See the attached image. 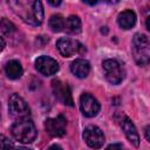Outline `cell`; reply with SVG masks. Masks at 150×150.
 <instances>
[{
  "mask_svg": "<svg viewBox=\"0 0 150 150\" xmlns=\"http://www.w3.org/2000/svg\"><path fill=\"white\" fill-rule=\"evenodd\" d=\"M8 111L9 115L15 120L28 118L30 115V109L27 102L18 94H12L8 100Z\"/></svg>",
  "mask_w": 150,
  "mask_h": 150,
  "instance_id": "obj_4",
  "label": "cell"
},
{
  "mask_svg": "<svg viewBox=\"0 0 150 150\" xmlns=\"http://www.w3.org/2000/svg\"><path fill=\"white\" fill-rule=\"evenodd\" d=\"M5 46H6V43H5V40H4L1 36H0V52H2V50H4Z\"/></svg>",
  "mask_w": 150,
  "mask_h": 150,
  "instance_id": "obj_23",
  "label": "cell"
},
{
  "mask_svg": "<svg viewBox=\"0 0 150 150\" xmlns=\"http://www.w3.org/2000/svg\"><path fill=\"white\" fill-rule=\"evenodd\" d=\"M83 139L86 141L87 145L93 149H98L104 143V135L103 131L96 125H88L83 130Z\"/></svg>",
  "mask_w": 150,
  "mask_h": 150,
  "instance_id": "obj_7",
  "label": "cell"
},
{
  "mask_svg": "<svg viewBox=\"0 0 150 150\" xmlns=\"http://www.w3.org/2000/svg\"><path fill=\"white\" fill-rule=\"evenodd\" d=\"M52 6H54V7H56V6H59L60 4H61V1L62 0H47Z\"/></svg>",
  "mask_w": 150,
  "mask_h": 150,
  "instance_id": "obj_21",
  "label": "cell"
},
{
  "mask_svg": "<svg viewBox=\"0 0 150 150\" xmlns=\"http://www.w3.org/2000/svg\"><path fill=\"white\" fill-rule=\"evenodd\" d=\"M11 132L20 143H32L38 135L36 128L29 118L16 120V122L11 127Z\"/></svg>",
  "mask_w": 150,
  "mask_h": 150,
  "instance_id": "obj_2",
  "label": "cell"
},
{
  "mask_svg": "<svg viewBox=\"0 0 150 150\" xmlns=\"http://www.w3.org/2000/svg\"><path fill=\"white\" fill-rule=\"evenodd\" d=\"M117 23L122 29H130L136 23V14L131 9H125L121 12L117 16Z\"/></svg>",
  "mask_w": 150,
  "mask_h": 150,
  "instance_id": "obj_14",
  "label": "cell"
},
{
  "mask_svg": "<svg viewBox=\"0 0 150 150\" xmlns=\"http://www.w3.org/2000/svg\"><path fill=\"white\" fill-rule=\"evenodd\" d=\"M11 148H14L13 142L5 135L0 134V149H11Z\"/></svg>",
  "mask_w": 150,
  "mask_h": 150,
  "instance_id": "obj_19",
  "label": "cell"
},
{
  "mask_svg": "<svg viewBox=\"0 0 150 150\" xmlns=\"http://www.w3.org/2000/svg\"><path fill=\"white\" fill-rule=\"evenodd\" d=\"M43 15H45V12H43V6H42L41 0H34L32 4L28 23L34 25V26L41 25L43 21Z\"/></svg>",
  "mask_w": 150,
  "mask_h": 150,
  "instance_id": "obj_13",
  "label": "cell"
},
{
  "mask_svg": "<svg viewBox=\"0 0 150 150\" xmlns=\"http://www.w3.org/2000/svg\"><path fill=\"white\" fill-rule=\"evenodd\" d=\"M81 1H83L84 4H87V5H89V6H94V5H96L100 0H81Z\"/></svg>",
  "mask_w": 150,
  "mask_h": 150,
  "instance_id": "obj_20",
  "label": "cell"
},
{
  "mask_svg": "<svg viewBox=\"0 0 150 150\" xmlns=\"http://www.w3.org/2000/svg\"><path fill=\"white\" fill-rule=\"evenodd\" d=\"M56 48L60 54L64 57H69L74 54H84L86 48L77 40L69 38H60L56 41Z\"/></svg>",
  "mask_w": 150,
  "mask_h": 150,
  "instance_id": "obj_5",
  "label": "cell"
},
{
  "mask_svg": "<svg viewBox=\"0 0 150 150\" xmlns=\"http://www.w3.org/2000/svg\"><path fill=\"white\" fill-rule=\"evenodd\" d=\"M131 52L138 66H146L150 61V43L146 35L136 33L131 42Z\"/></svg>",
  "mask_w": 150,
  "mask_h": 150,
  "instance_id": "obj_1",
  "label": "cell"
},
{
  "mask_svg": "<svg viewBox=\"0 0 150 150\" xmlns=\"http://www.w3.org/2000/svg\"><path fill=\"white\" fill-rule=\"evenodd\" d=\"M52 88H53V93H54L55 97L59 101H61L63 104L69 105V107L74 105L71 91H70V88L67 83H64L60 80H54L52 82Z\"/></svg>",
  "mask_w": 150,
  "mask_h": 150,
  "instance_id": "obj_9",
  "label": "cell"
},
{
  "mask_svg": "<svg viewBox=\"0 0 150 150\" xmlns=\"http://www.w3.org/2000/svg\"><path fill=\"white\" fill-rule=\"evenodd\" d=\"M5 73L6 75L12 79V80H16L19 77H21L22 73H23V69H22V66L19 61L16 60H11L6 63L5 66Z\"/></svg>",
  "mask_w": 150,
  "mask_h": 150,
  "instance_id": "obj_15",
  "label": "cell"
},
{
  "mask_svg": "<svg viewBox=\"0 0 150 150\" xmlns=\"http://www.w3.org/2000/svg\"><path fill=\"white\" fill-rule=\"evenodd\" d=\"M103 1H105V2H108V4H111V5H112V4H117L120 0H103Z\"/></svg>",
  "mask_w": 150,
  "mask_h": 150,
  "instance_id": "obj_25",
  "label": "cell"
},
{
  "mask_svg": "<svg viewBox=\"0 0 150 150\" xmlns=\"http://www.w3.org/2000/svg\"><path fill=\"white\" fill-rule=\"evenodd\" d=\"M35 68L40 74L45 76H50L57 73L59 63L56 60H54L50 56L41 55L35 60Z\"/></svg>",
  "mask_w": 150,
  "mask_h": 150,
  "instance_id": "obj_10",
  "label": "cell"
},
{
  "mask_svg": "<svg viewBox=\"0 0 150 150\" xmlns=\"http://www.w3.org/2000/svg\"><path fill=\"white\" fill-rule=\"evenodd\" d=\"M81 27H82L81 19L77 15H70L64 21V28L69 34H79L81 32Z\"/></svg>",
  "mask_w": 150,
  "mask_h": 150,
  "instance_id": "obj_16",
  "label": "cell"
},
{
  "mask_svg": "<svg viewBox=\"0 0 150 150\" xmlns=\"http://www.w3.org/2000/svg\"><path fill=\"white\" fill-rule=\"evenodd\" d=\"M108 148H122V144H110Z\"/></svg>",
  "mask_w": 150,
  "mask_h": 150,
  "instance_id": "obj_24",
  "label": "cell"
},
{
  "mask_svg": "<svg viewBox=\"0 0 150 150\" xmlns=\"http://www.w3.org/2000/svg\"><path fill=\"white\" fill-rule=\"evenodd\" d=\"M80 109L86 117H94L98 114L101 105L93 95L84 93L80 97Z\"/></svg>",
  "mask_w": 150,
  "mask_h": 150,
  "instance_id": "obj_8",
  "label": "cell"
},
{
  "mask_svg": "<svg viewBox=\"0 0 150 150\" xmlns=\"http://www.w3.org/2000/svg\"><path fill=\"white\" fill-rule=\"evenodd\" d=\"M48 25H49V28L52 29V32L59 33V32L64 29V19L60 14H54L50 16Z\"/></svg>",
  "mask_w": 150,
  "mask_h": 150,
  "instance_id": "obj_17",
  "label": "cell"
},
{
  "mask_svg": "<svg viewBox=\"0 0 150 150\" xmlns=\"http://www.w3.org/2000/svg\"><path fill=\"white\" fill-rule=\"evenodd\" d=\"M66 127L67 121L62 115H59L56 117L47 118L45 122V129L47 134L52 137H62L66 134Z\"/></svg>",
  "mask_w": 150,
  "mask_h": 150,
  "instance_id": "obj_6",
  "label": "cell"
},
{
  "mask_svg": "<svg viewBox=\"0 0 150 150\" xmlns=\"http://www.w3.org/2000/svg\"><path fill=\"white\" fill-rule=\"evenodd\" d=\"M70 70L76 77L84 79L88 76V74L90 71V63L84 59H76L71 62Z\"/></svg>",
  "mask_w": 150,
  "mask_h": 150,
  "instance_id": "obj_12",
  "label": "cell"
},
{
  "mask_svg": "<svg viewBox=\"0 0 150 150\" xmlns=\"http://www.w3.org/2000/svg\"><path fill=\"white\" fill-rule=\"evenodd\" d=\"M0 30L5 34V35H12L15 32V26L13 22H11L7 19H1L0 20Z\"/></svg>",
  "mask_w": 150,
  "mask_h": 150,
  "instance_id": "obj_18",
  "label": "cell"
},
{
  "mask_svg": "<svg viewBox=\"0 0 150 150\" xmlns=\"http://www.w3.org/2000/svg\"><path fill=\"white\" fill-rule=\"evenodd\" d=\"M104 76L107 81L111 84H120L124 79V70L122 64L114 59L104 60L102 63Z\"/></svg>",
  "mask_w": 150,
  "mask_h": 150,
  "instance_id": "obj_3",
  "label": "cell"
},
{
  "mask_svg": "<svg viewBox=\"0 0 150 150\" xmlns=\"http://www.w3.org/2000/svg\"><path fill=\"white\" fill-rule=\"evenodd\" d=\"M121 128H122L125 137L128 138V141L132 145L138 146V144H139V136H138V132H137V129H136L135 124L132 123V121L129 117L123 116V118L121 120Z\"/></svg>",
  "mask_w": 150,
  "mask_h": 150,
  "instance_id": "obj_11",
  "label": "cell"
},
{
  "mask_svg": "<svg viewBox=\"0 0 150 150\" xmlns=\"http://www.w3.org/2000/svg\"><path fill=\"white\" fill-rule=\"evenodd\" d=\"M149 130H150V127H149V125H146L144 131H145V138H146V141H148V142H150V135H149Z\"/></svg>",
  "mask_w": 150,
  "mask_h": 150,
  "instance_id": "obj_22",
  "label": "cell"
}]
</instances>
